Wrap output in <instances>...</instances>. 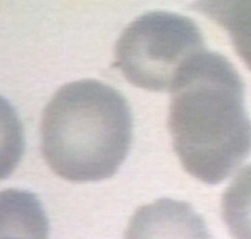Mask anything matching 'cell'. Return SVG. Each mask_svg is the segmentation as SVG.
Returning a JSON list of instances; mask_svg holds the SVG:
<instances>
[{
    "label": "cell",
    "mask_w": 251,
    "mask_h": 239,
    "mask_svg": "<svg viewBox=\"0 0 251 239\" xmlns=\"http://www.w3.org/2000/svg\"><path fill=\"white\" fill-rule=\"evenodd\" d=\"M194 9L228 32L236 52L251 70V1H199Z\"/></svg>",
    "instance_id": "obj_6"
},
{
    "label": "cell",
    "mask_w": 251,
    "mask_h": 239,
    "mask_svg": "<svg viewBox=\"0 0 251 239\" xmlns=\"http://www.w3.org/2000/svg\"><path fill=\"white\" fill-rule=\"evenodd\" d=\"M222 219L233 239H251V164L239 172L221 201Z\"/></svg>",
    "instance_id": "obj_7"
},
{
    "label": "cell",
    "mask_w": 251,
    "mask_h": 239,
    "mask_svg": "<svg viewBox=\"0 0 251 239\" xmlns=\"http://www.w3.org/2000/svg\"><path fill=\"white\" fill-rule=\"evenodd\" d=\"M126 239H211V236L202 216L189 204L160 199L137 209Z\"/></svg>",
    "instance_id": "obj_4"
},
{
    "label": "cell",
    "mask_w": 251,
    "mask_h": 239,
    "mask_svg": "<svg viewBox=\"0 0 251 239\" xmlns=\"http://www.w3.org/2000/svg\"><path fill=\"white\" fill-rule=\"evenodd\" d=\"M131 141L128 103L117 89L98 80L61 87L43 111V158L66 181H101L114 176Z\"/></svg>",
    "instance_id": "obj_2"
},
{
    "label": "cell",
    "mask_w": 251,
    "mask_h": 239,
    "mask_svg": "<svg viewBox=\"0 0 251 239\" xmlns=\"http://www.w3.org/2000/svg\"><path fill=\"white\" fill-rule=\"evenodd\" d=\"M168 126L190 176L208 184L230 177L251 153L245 86L225 56L204 51L175 80Z\"/></svg>",
    "instance_id": "obj_1"
},
{
    "label": "cell",
    "mask_w": 251,
    "mask_h": 239,
    "mask_svg": "<svg viewBox=\"0 0 251 239\" xmlns=\"http://www.w3.org/2000/svg\"><path fill=\"white\" fill-rule=\"evenodd\" d=\"M49 229L36 195L16 188L0 192V239H49Z\"/></svg>",
    "instance_id": "obj_5"
},
{
    "label": "cell",
    "mask_w": 251,
    "mask_h": 239,
    "mask_svg": "<svg viewBox=\"0 0 251 239\" xmlns=\"http://www.w3.org/2000/svg\"><path fill=\"white\" fill-rule=\"evenodd\" d=\"M25 153V131L10 103L0 95V179L12 175Z\"/></svg>",
    "instance_id": "obj_8"
},
{
    "label": "cell",
    "mask_w": 251,
    "mask_h": 239,
    "mask_svg": "<svg viewBox=\"0 0 251 239\" xmlns=\"http://www.w3.org/2000/svg\"><path fill=\"white\" fill-rule=\"evenodd\" d=\"M207 51L198 26L188 17L150 12L132 22L116 46V65L138 88L172 90L179 74Z\"/></svg>",
    "instance_id": "obj_3"
}]
</instances>
